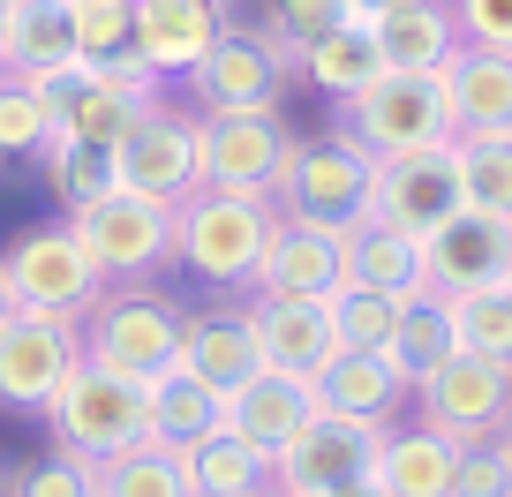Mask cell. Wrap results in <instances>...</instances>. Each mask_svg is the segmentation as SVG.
<instances>
[{
	"instance_id": "cell-19",
	"label": "cell",
	"mask_w": 512,
	"mask_h": 497,
	"mask_svg": "<svg viewBox=\"0 0 512 497\" xmlns=\"http://www.w3.org/2000/svg\"><path fill=\"white\" fill-rule=\"evenodd\" d=\"M317 422V377H294V369H256L249 385L226 392V430L249 437L256 452H287L294 430Z\"/></svg>"
},
{
	"instance_id": "cell-48",
	"label": "cell",
	"mask_w": 512,
	"mask_h": 497,
	"mask_svg": "<svg viewBox=\"0 0 512 497\" xmlns=\"http://www.w3.org/2000/svg\"><path fill=\"white\" fill-rule=\"evenodd\" d=\"M0 23H8V8H0Z\"/></svg>"
},
{
	"instance_id": "cell-2",
	"label": "cell",
	"mask_w": 512,
	"mask_h": 497,
	"mask_svg": "<svg viewBox=\"0 0 512 497\" xmlns=\"http://www.w3.org/2000/svg\"><path fill=\"white\" fill-rule=\"evenodd\" d=\"M181 324H189V309L166 302L159 287H106L91 309H83V362L113 369V377H128V385H151V377H166L181 354Z\"/></svg>"
},
{
	"instance_id": "cell-11",
	"label": "cell",
	"mask_w": 512,
	"mask_h": 497,
	"mask_svg": "<svg viewBox=\"0 0 512 497\" xmlns=\"http://www.w3.org/2000/svg\"><path fill=\"white\" fill-rule=\"evenodd\" d=\"M287 76H302V68H294V53L279 46L264 23H256V31H234V23H226L219 46L181 76V91H189L196 113H234V106H279Z\"/></svg>"
},
{
	"instance_id": "cell-4",
	"label": "cell",
	"mask_w": 512,
	"mask_h": 497,
	"mask_svg": "<svg viewBox=\"0 0 512 497\" xmlns=\"http://www.w3.org/2000/svg\"><path fill=\"white\" fill-rule=\"evenodd\" d=\"M339 136L362 144L369 159H400V151L452 144V98L445 76H415V68H384L369 91L339 106Z\"/></svg>"
},
{
	"instance_id": "cell-35",
	"label": "cell",
	"mask_w": 512,
	"mask_h": 497,
	"mask_svg": "<svg viewBox=\"0 0 512 497\" xmlns=\"http://www.w3.org/2000/svg\"><path fill=\"white\" fill-rule=\"evenodd\" d=\"M98 497H189V482L166 445H128L121 460L98 467Z\"/></svg>"
},
{
	"instance_id": "cell-12",
	"label": "cell",
	"mask_w": 512,
	"mask_h": 497,
	"mask_svg": "<svg viewBox=\"0 0 512 497\" xmlns=\"http://www.w3.org/2000/svg\"><path fill=\"white\" fill-rule=\"evenodd\" d=\"M196 121H204L196 106L151 98V106L128 121V136L113 144V159H121V189L151 196V204H181V196H196Z\"/></svg>"
},
{
	"instance_id": "cell-17",
	"label": "cell",
	"mask_w": 512,
	"mask_h": 497,
	"mask_svg": "<svg viewBox=\"0 0 512 497\" xmlns=\"http://www.w3.org/2000/svg\"><path fill=\"white\" fill-rule=\"evenodd\" d=\"M226 31V0H136V61L159 83H181Z\"/></svg>"
},
{
	"instance_id": "cell-41",
	"label": "cell",
	"mask_w": 512,
	"mask_h": 497,
	"mask_svg": "<svg viewBox=\"0 0 512 497\" xmlns=\"http://www.w3.org/2000/svg\"><path fill=\"white\" fill-rule=\"evenodd\" d=\"M452 23H460V46H490L512 53V0H445Z\"/></svg>"
},
{
	"instance_id": "cell-3",
	"label": "cell",
	"mask_w": 512,
	"mask_h": 497,
	"mask_svg": "<svg viewBox=\"0 0 512 497\" xmlns=\"http://www.w3.org/2000/svg\"><path fill=\"white\" fill-rule=\"evenodd\" d=\"M369 189H377V159L347 136H294L287 166H279V189L272 211L279 219H309V226H332V234H354L369 219Z\"/></svg>"
},
{
	"instance_id": "cell-1",
	"label": "cell",
	"mask_w": 512,
	"mask_h": 497,
	"mask_svg": "<svg viewBox=\"0 0 512 497\" xmlns=\"http://www.w3.org/2000/svg\"><path fill=\"white\" fill-rule=\"evenodd\" d=\"M272 204H249V196H219V189H196L174 204V257L189 264L204 287L256 294V272H264V249H272Z\"/></svg>"
},
{
	"instance_id": "cell-16",
	"label": "cell",
	"mask_w": 512,
	"mask_h": 497,
	"mask_svg": "<svg viewBox=\"0 0 512 497\" xmlns=\"http://www.w3.org/2000/svg\"><path fill=\"white\" fill-rule=\"evenodd\" d=\"M249 332H256L264 369H294V377H324L347 354L339 347V324H332V302H302V294H256Z\"/></svg>"
},
{
	"instance_id": "cell-9",
	"label": "cell",
	"mask_w": 512,
	"mask_h": 497,
	"mask_svg": "<svg viewBox=\"0 0 512 497\" xmlns=\"http://www.w3.org/2000/svg\"><path fill=\"white\" fill-rule=\"evenodd\" d=\"M68 219H76L83 249L98 257L106 287H136V279H151L174 257V204H151V196H136V189H113V196H98V204L68 211Z\"/></svg>"
},
{
	"instance_id": "cell-18",
	"label": "cell",
	"mask_w": 512,
	"mask_h": 497,
	"mask_svg": "<svg viewBox=\"0 0 512 497\" xmlns=\"http://www.w3.org/2000/svg\"><path fill=\"white\" fill-rule=\"evenodd\" d=\"M347 287V234L309 219H279L272 249H264V272H256V294H302V302H332Z\"/></svg>"
},
{
	"instance_id": "cell-29",
	"label": "cell",
	"mask_w": 512,
	"mask_h": 497,
	"mask_svg": "<svg viewBox=\"0 0 512 497\" xmlns=\"http://www.w3.org/2000/svg\"><path fill=\"white\" fill-rule=\"evenodd\" d=\"M302 76L317 83L332 106H347L354 91H369V83L384 76V53H377V23L369 16H347L339 31H324L317 46H302Z\"/></svg>"
},
{
	"instance_id": "cell-45",
	"label": "cell",
	"mask_w": 512,
	"mask_h": 497,
	"mask_svg": "<svg viewBox=\"0 0 512 497\" xmlns=\"http://www.w3.org/2000/svg\"><path fill=\"white\" fill-rule=\"evenodd\" d=\"M505 294H512V264H505Z\"/></svg>"
},
{
	"instance_id": "cell-7",
	"label": "cell",
	"mask_w": 512,
	"mask_h": 497,
	"mask_svg": "<svg viewBox=\"0 0 512 497\" xmlns=\"http://www.w3.org/2000/svg\"><path fill=\"white\" fill-rule=\"evenodd\" d=\"M0 287H8L16 309H53V317L83 324V309L106 294V272L83 249L76 219H61V226H31V234H16L0 249Z\"/></svg>"
},
{
	"instance_id": "cell-34",
	"label": "cell",
	"mask_w": 512,
	"mask_h": 497,
	"mask_svg": "<svg viewBox=\"0 0 512 497\" xmlns=\"http://www.w3.org/2000/svg\"><path fill=\"white\" fill-rule=\"evenodd\" d=\"M445 302H452V332H460V354H490V362H512V294H505V287L445 294Z\"/></svg>"
},
{
	"instance_id": "cell-6",
	"label": "cell",
	"mask_w": 512,
	"mask_h": 497,
	"mask_svg": "<svg viewBox=\"0 0 512 497\" xmlns=\"http://www.w3.org/2000/svg\"><path fill=\"white\" fill-rule=\"evenodd\" d=\"M46 430H53V452H76V460L106 467L128 445H144V385H128V377H113L98 362H76L68 385L46 400Z\"/></svg>"
},
{
	"instance_id": "cell-20",
	"label": "cell",
	"mask_w": 512,
	"mask_h": 497,
	"mask_svg": "<svg viewBox=\"0 0 512 497\" xmlns=\"http://www.w3.org/2000/svg\"><path fill=\"white\" fill-rule=\"evenodd\" d=\"M174 369H189L196 385H211L226 400L234 385H249L256 369H264V354H256V332H249V309H196L189 324H181V354Z\"/></svg>"
},
{
	"instance_id": "cell-30",
	"label": "cell",
	"mask_w": 512,
	"mask_h": 497,
	"mask_svg": "<svg viewBox=\"0 0 512 497\" xmlns=\"http://www.w3.org/2000/svg\"><path fill=\"white\" fill-rule=\"evenodd\" d=\"M38 174H46V189L61 196L68 211H83V204H98V196L121 189V159H113V144H91V136H68V129L46 136Z\"/></svg>"
},
{
	"instance_id": "cell-26",
	"label": "cell",
	"mask_w": 512,
	"mask_h": 497,
	"mask_svg": "<svg viewBox=\"0 0 512 497\" xmlns=\"http://www.w3.org/2000/svg\"><path fill=\"white\" fill-rule=\"evenodd\" d=\"M347 279L415 302V294H430V257H422L415 234H400V226H384V219H362L347 234Z\"/></svg>"
},
{
	"instance_id": "cell-22",
	"label": "cell",
	"mask_w": 512,
	"mask_h": 497,
	"mask_svg": "<svg viewBox=\"0 0 512 497\" xmlns=\"http://www.w3.org/2000/svg\"><path fill=\"white\" fill-rule=\"evenodd\" d=\"M452 136H512V53L460 46L445 68Z\"/></svg>"
},
{
	"instance_id": "cell-44",
	"label": "cell",
	"mask_w": 512,
	"mask_h": 497,
	"mask_svg": "<svg viewBox=\"0 0 512 497\" xmlns=\"http://www.w3.org/2000/svg\"><path fill=\"white\" fill-rule=\"evenodd\" d=\"M8 309H16V302H8V287H0V317H8Z\"/></svg>"
},
{
	"instance_id": "cell-47",
	"label": "cell",
	"mask_w": 512,
	"mask_h": 497,
	"mask_svg": "<svg viewBox=\"0 0 512 497\" xmlns=\"http://www.w3.org/2000/svg\"><path fill=\"white\" fill-rule=\"evenodd\" d=\"M505 445H512V422H505Z\"/></svg>"
},
{
	"instance_id": "cell-42",
	"label": "cell",
	"mask_w": 512,
	"mask_h": 497,
	"mask_svg": "<svg viewBox=\"0 0 512 497\" xmlns=\"http://www.w3.org/2000/svg\"><path fill=\"white\" fill-rule=\"evenodd\" d=\"M332 497H384V490H377V475H362V482H347V490H332Z\"/></svg>"
},
{
	"instance_id": "cell-5",
	"label": "cell",
	"mask_w": 512,
	"mask_h": 497,
	"mask_svg": "<svg viewBox=\"0 0 512 497\" xmlns=\"http://www.w3.org/2000/svg\"><path fill=\"white\" fill-rule=\"evenodd\" d=\"M287 151H294V129H287V113H279V106L204 113V121H196V189L272 204Z\"/></svg>"
},
{
	"instance_id": "cell-23",
	"label": "cell",
	"mask_w": 512,
	"mask_h": 497,
	"mask_svg": "<svg viewBox=\"0 0 512 497\" xmlns=\"http://www.w3.org/2000/svg\"><path fill=\"white\" fill-rule=\"evenodd\" d=\"M460 482V445L422 422H392L377 445V490L384 497H452Z\"/></svg>"
},
{
	"instance_id": "cell-38",
	"label": "cell",
	"mask_w": 512,
	"mask_h": 497,
	"mask_svg": "<svg viewBox=\"0 0 512 497\" xmlns=\"http://www.w3.org/2000/svg\"><path fill=\"white\" fill-rule=\"evenodd\" d=\"M347 16H354L347 0H272V8H264V31H272L279 46L294 53V68H302V46H317V38L339 31Z\"/></svg>"
},
{
	"instance_id": "cell-46",
	"label": "cell",
	"mask_w": 512,
	"mask_h": 497,
	"mask_svg": "<svg viewBox=\"0 0 512 497\" xmlns=\"http://www.w3.org/2000/svg\"><path fill=\"white\" fill-rule=\"evenodd\" d=\"M0 497H8V475H0Z\"/></svg>"
},
{
	"instance_id": "cell-14",
	"label": "cell",
	"mask_w": 512,
	"mask_h": 497,
	"mask_svg": "<svg viewBox=\"0 0 512 497\" xmlns=\"http://www.w3.org/2000/svg\"><path fill=\"white\" fill-rule=\"evenodd\" d=\"M460 166H452V144L430 151H400V159H377V189H369V219L400 226V234L430 241L437 226L460 211Z\"/></svg>"
},
{
	"instance_id": "cell-32",
	"label": "cell",
	"mask_w": 512,
	"mask_h": 497,
	"mask_svg": "<svg viewBox=\"0 0 512 497\" xmlns=\"http://www.w3.org/2000/svg\"><path fill=\"white\" fill-rule=\"evenodd\" d=\"M452 166L467 204L512 219V136H452Z\"/></svg>"
},
{
	"instance_id": "cell-39",
	"label": "cell",
	"mask_w": 512,
	"mask_h": 497,
	"mask_svg": "<svg viewBox=\"0 0 512 497\" xmlns=\"http://www.w3.org/2000/svg\"><path fill=\"white\" fill-rule=\"evenodd\" d=\"M8 497H98V467L76 460V452H46L8 482Z\"/></svg>"
},
{
	"instance_id": "cell-10",
	"label": "cell",
	"mask_w": 512,
	"mask_h": 497,
	"mask_svg": "<svg viewBox=\"0 0 512 497\" xmlns=\"http://www.w3.org/2000/svg\"><path fill=\"white\" fill-rule=\"evenodd\" d=\"M76 362H83L76 317H53V309H8L0 317V407L46 415V400L68 385Z\"/></svg>"
},
{
	"instance_id": "cell-24",
	"label": "cell",
	"mask_w": 512,
	"mask_h": 497,
	"mask_svg": "<svg viewBox=\"0 0 512 497\" xmlns=\"http://www.w3.org/2000/svg\"><path fill=\"white\" fill-rule=\"evenodd\" d=\"M377 23V53L384 68H415V76H445L452 53H460V23H452L445 0H400V8H384Z\"/></svg>"
},
{
	"instance_id": "cell-33",
	"label": "cell",
	"mask_w": 512,
	"mask_h": 497,
	"mask_svg": "<svg viewBox=\"0 0 512 497\" xmlns=\"http://www.w3.org/2000/svg\"><path fill=\"white\" fill-rule=\"evenodd\" d=\"M400 294H377V287H339L332 294V324H339V347L347 354H377V347H392V332H400Z\"/></svg>"
},
{
	"instance_id": "cell-28",
	"label": "cell",
	"mask_w": 512,
	"mask_h": 497,
	"mask_svg": "<svg viewBox=\"0 0 512 497\" xmlns=\"http://www.w3.org/2000/svg\"><path fill=\"white\" fill-rule=\"evenodd\" d=\"M189 497H272V452H256L249 437L234 430H211L204 445L174 452Z\"/></svg>"
},
{
	"instance_id": "cell-25",
	"label": "cell",
	"mask_w": 512,
	"mask_h": 497,
	"mask_svg": "<svg viewBox=\"0 0 512 497\" xmlns=\"http://www.w3.org/2000/svg\"><path fill=\"white\" fill-rule=\"evenodd\" d=\"M211 430H226V400L211 385H196L189 369H166V377L144 385V445L189 452V445H204Z\"/></svg>"
},
{
	"instance_id": "cell-8",
	"label": "cell",
	"mask_w": 512,
	"mask_h": 497,
	"mask_svg": "<svg viewBox=\"0 0 512 497\" xmlns=\"http://www.w3.org/2000/svg\"><path fill=\"white\" fill-rule=\"evenodd\" d=\"M415 422L452 445H482V437H505L512 422V362L490 354H452L430 377H415Z\"/></svg>"
},
{
	"instance_id": "cell-50",
	"label": "cell",
	"mask_w": 512,
	"mask_h": 497,
	"mask_svg": "<svg viewBox=\"0 0 512 497\" xmlns=\"http://www.w3.org/2000/svg\"><path fill=\"white\" fill-rule=\"evenodd\" d=\"M0 8H8V0H0Z\"/></svg>"
},
{
	"instance_id": "cell-36",
	"label": "cell",
	"mask_w": 512,
	"mask_h": 497,
	"mask_svg": "<svg viewBox=\"0 0 512 497\" xmlns=\"http://www.w3.org/2000/svg\"><path fill=\"white\" fill-rule=\"evenodd\" d=\"M83 61H121L136 46V0H68Z\"/></svg>"
},
{
	"instance_id": "cell-49",
	"label": "cell",
	"mask_w": 512,
	"mask_h": 497,
	"mask_svg": "<svg viewBox=\"0 0 512 497\" xmlns=\"http://www.w3.org/2000/svg\"><path fill=\"white\" fill-rule=\"evenodd\" d=\"M272 497H287V490H272Z\"/></svg>"
},
{
	"instance_id": "cell-37",
	"label": "cell",
	"mask_w": 512,
	"mask_h": 497,
	"mask_svg": "<svg viewBox=\"0 0 512 497\" xmlns=\"http://www.w3.org/2000/svg\"><path fill=\"white\" fill-rule=\"evenodd\" d=\"M53 136V113L38 106V91L23 76H0V159H38Z\"/></svg>"
},
{
	"instance_id": "cell-27",
	"label": "cell",
	"mask_w": 512,
	"mask_h": 497,
	"mask_svg": "<svg viewBox=\"0 0 512 497\" xmlns=\"http://www.w3.org/2000/svg\"><path fill=\"white\" fill-rule=\"evenodd\" d=\"M61 61H83L68 0H8V23H0V76H38V68H61Z\"/></svg>"
},
{
	"instance_id": "cell-43",
	"label": "cell",
	"mask_w": 512,
	"mask_h": 497,
	"mask_svg": "<svg viewBox=\"0 0 512 497\" xmlns=\"http://www.w3.org/2000/svg\"><path fill=\"white\" fill-rule=\"evenodd\" d=\"M354 16H384V8H400V0H347Z\"/></svg>"
},
{
	"instance_id": "cell-15",
	"label": "cell",
	"mask_w": 512,
	"mask_h": 497,
	"mask_svg": "<svg viewBox=\"0 0 512 497\" xmlns=\"http://www.w3.org/2000/svg\"><path fill=\"white\" fill-rule=\"evenodd\" d=\"M430 294H475V287H505V264H512V219L505 211H475L460 204L430 241Z\"/></svg>"
},
{
	"instance_id": "cell-31",
	"label": "cell",
	"mask_w": 512,
	"mask_h": 497,
	"mask_svg": "<svg viewBox=\"0 0 512 497\" xmlns=\"http://www.w3.org/2000/svg\"><path fill=\"white\" fill-rule=\"evenodd\" d=\"M452 354H460L452 302H445V294H415V302L400 309V332H392V362H400L407 377H430V369L452 362Z\"/></svg>"
},
{
	"instance_id": "cell-13",
	"label": "cell",
	"mask_w": 512,
	"mask_h": 497,
	"mask_svg": "<svg viewBox=\"0 0 512 497\" xmlns=\"http://www.w3.org/2000/svg\"><path fill=\"white\" fill-rule=\"evenodd\" d=\"M377 445H384L377 422L324 415V407H317V422H302L294 445L272 460V490H287V497H332V490H347V482L377 475Z\"/></svg>"
},
{
	"instance_id": "cell-21",
	"label": "cell",
	"mask_w": 512,
	"mask_h": 497,
	"mask_svg": "<svg viewBox=\"0 0 512 497\" xmlns=\"http://www.w3.org/2000/svg\"><path fill=\"white\" fill-rule=\"evenodd\" d=\"M407 400H415V377L392 362V347L339 354V362L317 377V407L324 415H354V422H377V430H392Z\"/></svg>"
},
{
	"instance_id": "cell-40",
	"label": "cell",
	"mask_w": 512,
	"mask_h": 497,
	"mask_svg": "<svg viewBox=\"0 0 512 497\" xmlns=\"http://www.w3.org/2000/svg\"><path fill=\"white\" fill-rule=\"evenodd\" d=\"M452 497H512V445L505 437L460 445V482H452Z\"/></svg>"
}]
</instances>
